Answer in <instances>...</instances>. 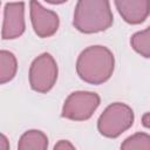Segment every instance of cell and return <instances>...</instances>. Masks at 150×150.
Segmentation results:
<instances>
[{
    "label": "cell",
    "mask_w": 150,
    "mask_h": 150,
    "mask_svg": "<svg viewBox=\"0 0 150 150\" xmlns=\"http://www.w3.org/2000/svg\"><path fill=\"white\" fill-rule=\"evenodd\" d=\"M130 43L138 54L150 57V26L144 30L135 33L130 39Z\"/></svg>",
    "instance_id": "cell-11"
},
{
    "label": "cell",
    "mask_w": 150,
    "mask_h": 150,
    "mask_svg": "<svg viewBox=\"0 0 150 150\" xmlns=\"http://www.w3.org/2000/svg\"><path fill=\"white\" fill-rule=\"evenodd\" d=\"M121 150H150V136L137 132L122 143Z\"/></svg>",
    "instance_id": "cell-12"
},
{
    "label": "cell",
    "mask_w": 150,
    "mask_h": 150,
    "mask_svg": "<svg viewBox=\"0 0 150 150\" xmlns=\"http://www.w3.org/2000/svg\"><path fill=\"white\" fill-rule=\"evenodd\" d=\"M0 146H1V150H9V145H8V141H7V137L1 134V142H0Z\"/></svg>",
    "instance_id": "cell-15"
},
{
    "label": "cell",
    "mask_w": 150,
    "mask_h": 150,
    "mask_svg": "<svg viewBox=\"0 0 150 150\" xmlns=\"http://www.w3.org/2000/svg\"><path fill=\"white\" fill-rule=\"evenodd\" d=\"M100 104V96L90 91H74L64 101L62 117L73 121H84L91 117Z\"/></svg>",
    "instance_id": "cell-5"
},
{
    "label": "cell",
    "mask_w": 150,
    "mask_h": 150,
    "mask_svg": "<svg viewBox=\"0 0 150 150\" xmlns=\"http://www.w3.org/2000/svg\"><path fill=\"white\" fill-rule=\"evenodd\" d=\"M142 124H143V127L150 129V112H145L142 116Z\"/></svg>",
    "instance_id": "cell-14"
},
{
    "label": "cell",
    "mask_w": 150,
    "mask_h": 150,
    "mask_svg": "<svg viewBox=\"0 0 150 150\" xmlns=\"http://www.w3.org/2000/svg\"><path fill=\"white\" fill-rule=\"evenodd\" d=\"M134 123V111L124 103L110 104L97 121V129L101 135L115 138L129 129Z\"/></svg>",
    "instance_id": "cell-3"
},
{
    "label": "cell",
    "mask_w": 150,
    "mask_h": 150,
    "mask_svg": "<svg viewBox=\"0 0 150 150\" xmlns=\"http://www.w3.org/2000/svg\"><path fill=\"white\" fill-rule=\"evenodd\" d=\"M25 4L7 2L4 9L1 36L4 40L19 38L25 32Z\"/></svg>",
    "instance_id": "cell-7"
},
{
    "label": "cell",
    "mask_w": 150,
    "mask_h": 150,
    "mask_svg": "<svg viewBox=\"0 0 150 150\" xmlns=\"http://www.w3.org/2000/svg\"><path fill=\"white\" fill-rule=\"evenodd\" d=\"M48 138L40 130L26 131L19 141L18 150H47Z\"/></svg>",
    "instance_id": "cell-9"
},
{
    "label": "cell",
    "mask_w": 150,
    "mask_h": 150,
    "mask_svg": "<svg viewBox=\"0 0 150 150\" xmlns=\"http://www.w3.org/2000/svg\"><path fill=\"white\" fill-rule=\"evenodd\" d=\"M30 20L34 32L40 38L52 36L59 28V15L45 8L38 1H30Z\"/></svg>",
    "instance_id": "cell-6"
},
{
    "label": "cell",
    "mask_w": 150,
    "mask_h": 150,
    "mask_svg": "<svg viewBox=\"0 0 150 150\" xmlns=\"http://www.w3.org/2000/svg\"><path fill=\"white\" fill-rule=\"evenodd\" d=\"M114 18L109 1L81 0L75 6L74 27L82 33H97L108 29Z\"/></svg>",
    "instance_id": "cell-2"
},
{
    "label": "cell",
    "mask_w": 150,
    "mask_h": 150,
    "mask_svg": "<svg viewBox=\"0 0 150 150\" xmlns=\"http://www.w3.org/2000/svg\"><path fill=\"white\" fill-rule=\"evenodd\" d=\"M16 59L8 50L0 52V83L4 84L11 81L16 73Z\"/></svg>",
    "instance_id": "cell-10"
},
{
    "label": "cell",
    "mask_w": 150,
    "mask_h": 150,
    "mask_svg": "<svg viewBox=\"0 0 150 150\" xmlns=\"http://www.w3.org/2000/svg\"><path fill=\"white\" fill-rule=\"evenodd\" d=\"M120 15L123 20L131 25L143 22L150 14V1L137 0V1H115L114 2Z\"/></svg>",
    "instance_id": "cell-8"
},
{
    "label": "cell",
    "mask_w": 150,
    "mask_h": 150,
    "mask_svg": "<svg viewBox=\"0 0 150 150\" xmlns=\"http://www.w3.org/2000/svg\"><path fill=\"white\" fill-rule=\"evenodd\" d=\"M57 79V64L53 56L43 53L38 56L29 69V83L33 90L38 93L49 91Z\"/></svg>",
    "instance_id": "cell-4"
},
{
    "label": "cell",
    "mask_w": 150,
    "mask_h": 150,
    "mask_svg": "<svg viewBox=\"0 0 150 150\" xmlns=\"http://www.w3.org/2000/svg\"><path fill=\"white\" fill-rule=\"evenodd\" d=\"M114 55L103 46H90L84 49L76 62L79 76L91 84H101L110 79L114 71Z\"/></svg>",
    "instance_id": "cell-1"
},
{
    "label": "cell",
    "mask_w": 150,
    "mask_h": 150,
    "mask_svg": "<svg viewBox=\"0 0 150 150\" xmlns=\"http://www.w3.org/2000/svg\"><path fill=\"white\" fill-rule=\"evenodd\" d=\"M54 150H76L73 144L69 142V141H66V139H61L59 141L55 146H54Z\"/></svg>",
    "instance_id": "cell-13"
}]
</instances>
